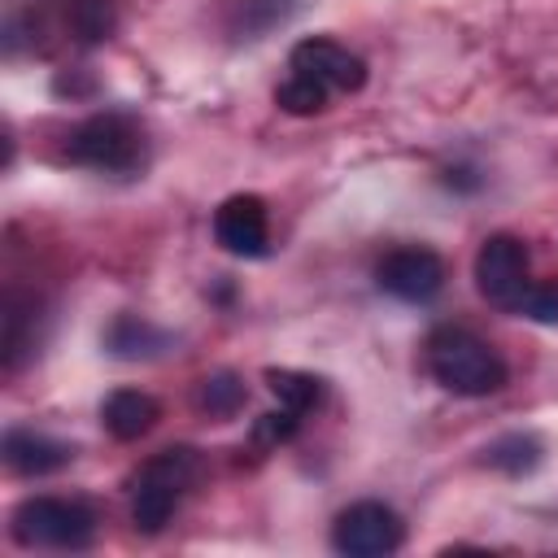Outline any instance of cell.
I'll use <instances>...</instances> for the list:
<instances>
[{
  "instance_id": "10",
  "label": "cell",
  "mask_w": 558,
  "mask_h": 558,
  "mask_svg": "<svg viewBox=\"0 0 558 558\" xmlns=\"http://www.w3.org/2000/svg\"><path fill=\"white\" fill-rule=\"evenodd\" d=\"M0 453H4L9 471H17V475H52L74 458V449L65 440H52L31 427H9L0 440Z\"/></svg>"
},
{
  "instance_id": "16",
  "label": "cell",
  "mask_w": 558,
  "mask_h": 558,
  "mask_svg": "<svg viewBox=\"0 0 558 558\" xmlns=\"http://www.w3.org/2000/svg\"><path fill=\"white\" fill-rule=\"evenodd\" d=\"M275 105H279L283 113L310 118V113H323V109H327V87H323V83H314V78H305V74H292L288 83H279Z\"/></svg>"
},
{
  "instance_id": "12",
  "label": "cell",
  "mask_w": 558,
  "mask_h": 558,
  "mask_svg": "<svg viewBox=\"0 0 558 558\" xmlns=\"http://www.w3.org/2000/svg\"><path fill=\"white\" fill-rule=\"evenodd\" d=\"M484 453H488V466H497V471H506V475H532V471L541 466L545 445H541L532 432H506V436H497Z\"/></svg>"
},
{
  "instance_id": "1",
  "label": "cell",
  "mask_w": 558,
  "mask_h": 558,
  "mask_svg": "<svg viewBox=\"0 0 558 558\" xmlns=\"http://www.w3.org/2000/svg\"><path fill=\"white\" fill-rule=\"evenodd\" d=\"M427 371L453 397H488L506 384V362L480 336L445 327L427 340Z\"/></svg>"
},
{
  "instance_id": "18",
  "label": "cell",
  "mask_w": 558,
  "mask_h": 558,
  "mask_svg": "<svg viewBox=\"0 0 558 558\" xmlns=\"http://www.w3.org/2000/svg\"><path fill=\"white\" fill-rule=\"evenodd\" d=\"M292 432H296V414H292V410H283V414H262V423H257V436H262L266 445L288 440Z\"/></svg>"
},
{
  "instance_id": "8",
  "label": "cell",
  "mask_w": 558,
  "mask_h": 558,
  "mask_svg": "<svg viewBox=\"0 0 558 558\" xmlns=\"http://www.w3.org/2000/svg\"><path fill=\"white\" fill-rule=\"evenodd\" d=\"M288 65H292V74H305V78L323 83L327 92H357V87L366 83V65H362V57H353L344 44L323 39V35L301 39V44L292 48Z\"/></svg>"
},
{
  "instance_id": "5",
  "label": "cell",
  "mask_w": 558,
  "mask_h": 558,
  "mask_svg": "<svg viewBox=\"0 0 558 558\" xmlns=\"http://www.w3.org/2000/svg\"><path fill=\"white\" fill-rule=\"evenodd\" d=\"M401 536H405L401 519L384 501H353L331 523V545L349 558H384V554L401 549Z\"/></svg>"
},
{
  "instance_id": "6",
  "label": "cell",
  "mask_w": 558,
  "mask_h": 558,
  "mask_svg": "<svg viewBox=\"0 0 558 558\" xmlns=\"http://www.w3.org/2000/svg\"><path fill=\"white\" fill-rule=\"evenodd\" d=\"M527 248L514 235H488L475 253V288L501 310H514L527 292Z\"/></svg>"
},
{
  "instance_id": "2",
  "label": "cell",
  "mask_w": 558,
  "mask_h": 558,
  "mask_svg": "<svg viewBox=\"0 0 558 558\" xmlns=\"http://www.w3.org/2000/svg\"><path fill=\"white\" fill-rule=\"evenodd\" d=\"M9 532L26 549H87L96 536V514L74 497H26L13 510Z\"/></svg>"
},
{
  "instance_id": "3",
  "label": "cell",
  "mask_w": 558,
  "mask_h": 558,
  "mask_svg": "<svg viewBox=\"0 0 558 558\" xmlns=\"http://www.w3.org/2000/svg\"><path fill=\"white\" fill-rule=\"evenodd\" d=\"M196 475V453L192 449H161L157 458L144 462V471L135 475V488H131V519L140 532H161L166 519L174 514L183 488L192 484Z\"/></svg>"
},
{
  "instance_id": "13",
  "label": "cell",
  "mask_w": 558,
  "mask_h": 558,
  "mask_svg": "<svg viewBox=\"0 0 558 558\" xmlns=\"http://www.w3.org/2000/svg\"><path fill=\"white\" fill-rule=\"evenodd\" d=\"M105 344H109V353H118V357H153V353L166 344V331H157L153 323H144V318H135V314H122V318L105 331Z\"/></svg>"
},
{
  "instance_id": "17",
  "label": "cell",
  "mask_w": 558,
  "mask_h": 558,
  "mask_svg": "<svg viewBox=\"0 0 558 558\" xmlns=\"http://www.w3.org/2000/svg\"><path fill=\"white\" fill-rule=\"evenodd\" d=\"M514 314H523V318H532V323L558 327V279H554V283H527V292L519 296Z\"/></svg>"
},
{
  "instance_id": "9",
  "label": "cell",
  "mask_w": 558,
  "mask_h": 558,
  "mask_svg": "<svg viewBox=\"0 0 558 558\" xmlns=\"http://www.w3.org/2000/svg\"><path fill=\"white\" fill-rule=\"evenodd\" d=\"M214 240L235 257H262L270 244L266 205L257 196H227L214 214Z\"/></svg>"
},
{
  "instance_id": "15",
  "label": "cell",
  "mask_w": 558,
  "mask_h": 558,
  "mask_svg": "<svg viewBox=\"0 0 558 558\" xmlns=\"http://www.w3.org/2000/svg\"><path fill=\"white\" fill-rule=\"evenodd\" d=\"M196 405L214 418H231L240 405H244V384L231 375V371H218V375H205L201 379V392H196Z\"/></svg>"
},
{
  "instance_id": "4",
  "label": "cell",
  "mask_w": 558,
  "mask_h": 558,
  "mask_svg": "<svg viewBox=\"0 0 558 558\" xmlns=\"http://www.w3.org/2000/svg\"><path fill=\"white\" fill-rule=\"evenodd\" d=\"M70 161L92 170H135L144 161V135L122 113H96L70 135Z\"/></svg>"
},
{
  "instance_id": "14",
  "label": "cell",
  "mask_w": 558,
  "mask_h": 558,
  "mask_svg": "<svg viewBox=\"0 0 558 558\" xmlns=\"http://www.w3.org/2000/svg\"><path fill=\"white\" fill-rule=\"evenodd\" d=\"M266 384H270V392L283 401V410H292V414L318 405V397H323V379H314V375H305V371H288V366H279V371L270 366V371H266Z\"/></svg>"
},
{
  "instance_id": "11",
  "label": "cell",
  "mask_w": 558,
  "mask_h": 558,
  "mask_svg": "<svg viewBox=\"0 0 558 558\" xmlns=\"http://www.w3.org/2000/svg\"><path fill=\"white\" fill-rule=\"evenodd\" d=\"M157 418H161V405H157L148 392H140V388H118V392H109L105 405H100V423H105V432L118 436V440H140V436H148V432L157 427Z\"/></svg>"
},
{
  "instance_id": "7",
  "label": "cell",
  "mask_w": 558,
  "mask_h": 558,
  "mask_svg": "<svg viewBox=\"0 0 558 558\" xmlns=\"http://www.w3.org/2000/svg\"><path fill=\"white\" fill-rule=\"evenodd\" d=\"M375 283L397 296V301H410V305H423L432 301L440 288H445V262L432 253V248H392L379 266H375Z\"/></svg>"
}]
</instances>
